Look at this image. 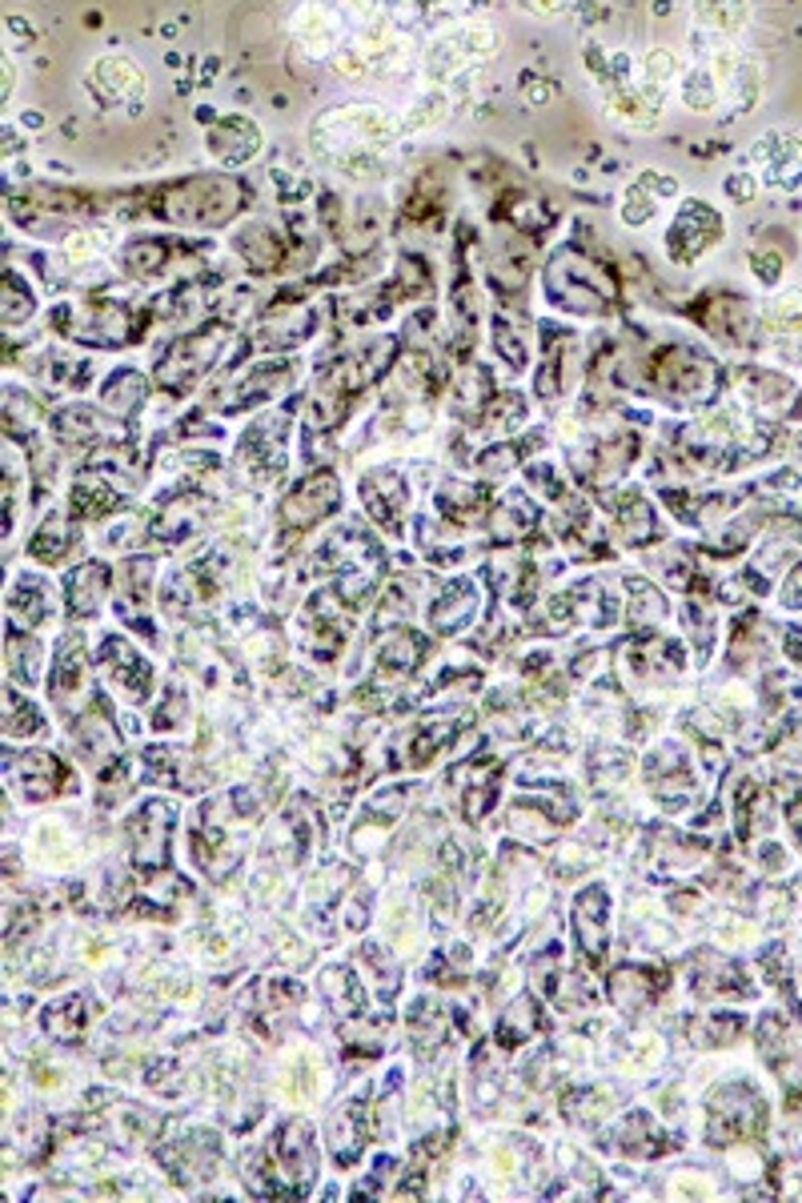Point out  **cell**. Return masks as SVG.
<instances>
[{"label":"cell","instance_id":"7402d4cb","mask_svg":"<svg viewBox=\"0 0 802 1203\" xmlns=\"http://www.w3.org/2000/svg\"><path fill=\"white\" fill-rule=\"evenodd\" d=\"M695 24L718 41H739L750 24V4L747 0H695Z\"/></svg>","mask_w":802,"mask_h":1203},{"label":"cell","instance_id":"5b68a950","mask_svg":"<svg viewBox=\"0 0 802 1203\" xmlns=\"http://www.w3.org/2000/svg\"><path fill=\"white\" fill-rule=\"evenodd\" d=\"M217 241L200 237V233H177V230H137L125 233L113 249V269L133 285H197L200 273L209 269L217 257Z\"/></svg>","mask_w":802,"mask_h":1203},{"label":"cell","instance_id":"44dd1931","mask_svg":"<svg viewBox=\"0 0 802 1203\" xmlns=\"http://www.w3.org/2000/svg\"><path fill=\"white\" fill-rule=\"evenodd\" d=\"M393 302H425L433 294V265L422 249H398L390 269V285Z\"/></svg>","mask_w":802,"mask_h":1203},{"label":"cell","instance_id":"7a4b0ae2","mask_svg":"<svg viewBox=\"0 0 802 1203\" xmlns=\"http://www.w3.org/2000/svg\"><path fill=\"white\" fill-rule=\"evenodd\" d=\"M405 133H410V125H405L401 109L373 101V96H346V101H333L309 116L306 149L333 177L349 181V185H373V181L390 177Z\"/></svg>","mask_w":802,"mask_h":1203},{"label":"cell","instance_id":"5bb4252c","mask_svg":"<svg viewBox=\"0 0 802 1203\" xmlns=\"http://www.w3.org/2000/svg\"><path fill=\"white\" fill-rule=\"evenodd\" d=\"M722 233H727V221H722V213L710 205V201L702 197H678L675 213H670V221H666V253H670V262L675 265H695L702 262L710 249H714L718 241H722Z\"/></svg>","mask_w":802,"mask_h":1203},{"label":"cell","instance_id":"83f0119b","mask_svg":"<svg viewBox=\"0 0 802 1203\" xmlns=\"http://www.w3.org/2000/svg\"><path fill=\"white\" fill-rule=\"evenodd\" d=\"M141 398H145V377L133 374V369H116V374L109 377V386L101 389V401H105L113 414H121V418H128V409H137Z\"/></svg>","mask_w":802,"mask_h":1203},{"label":"cell","instance_id":"1f68e13d","mask_svg":"<svg viewBox=\"0 0 802 1203\" xmlns=\"http://www.w3.org/2000/svg\"><path fill=\"white\" fill-rule=\"evenodd\" d=\"M12 89H17V64H12V53H4V96H0L4 105L12 101Z\"/></svg>","mask_w":802,"mask_h":1203},{"label":"cell","instance_id":"cb8c5ba5","mask_svg":"<svg viewBox=\"0 0 802 1203\" xmlns=\"http://www.w3.org/2000/svg\"><path fill=\"white\" fill-rule=\"evenodd\" d=\"M574 349H578V341H574L570 329H549V341H546V361H542L538 369V394L546 401L562 398V389H566V366L574 361Z\"/></svg>","mask_w":802,"mask_h":1203},{"label":"cell","instance_id":"484cf974","mask_svg":"<svg viewBox=\"0 0 802 1203\" xmlns=\"http://www.w3.org/2000/svg\"><path fill=\"white\" fill-rule=\"evenodd\" d=\"M762 149H771L767 157V169H762V181L774 188H799L802 185V141L794 136H767Z\"/></svg>","mask_w":802,"mask_h":1203},{"label":"cell","instance_id":"9c48e42d","mask_svg":"<svg viewBox=\"0 0 802 1203\" xmlns=\"http://www.w3.org/2000/svg\"><path fill=\"white\" fill-rule=\"evenodd\" d=\"M393 230L398 233H442L454 221L457 177L445 161H418L393 193Z\"/></svg>","mask_w":802,"mask_h":1203},{"label":"cell","instance_id":"6da1fadb","mask_svg":"<svg viewBox=\"0 0 802 1203\" xmlns=\"http://www.w3.org/2000/svg\"><path fill=\"white\" fill-rule=\"evenodd\" d=\"M261 188L241 169H200L177 177L141 181L121 188L116 225H148L177 233H225L257 210Z\"/></svg>","mask_w":802,"mask_h":1203},{"label":"cell","instance_id":"9a60e30c","mask_svg":"<svg viewBox=\"0 0 802 1203\" xmlns=\"http://www.w3.org/2000/svg\"><path fill=\"white\" fill-rule=\"evenodd\" d=\"M289 32H294V44L309 61H333L341 44L349 41V21L346 12L333 4V0H301L289 17Z\"/></svg>","mask_w":802,"mask_h":1203},{"label":"cell","instance_id":"d6986e66","mask_svg":"<svg viewBox=\"0 0 802 1203\" xmlns=\"http://www.w3.org/2000/svg\"><path fill=\"white\" fill-rule=\"evenodd\" d=\"M297 366L289 357H269V361H257L241 374V381H233L229 394H217V406L222 409H249L254 401L274 398L277 389H286L294 381Z\"/></svg>","mask_w":802,"mask_h":1203},{"label":"cell","instance_id":"f546056e","mask_svg":"<svg viewBox=\"0 0 802 1203\" xmlns=\"http://www.w3.org/2000/svg\"><path fill=\"white\" fill-rule=\"evenodd\" d=\"M517 9L529 12V17H562L570 9V0H517Z\"/></svg>","mask_w":802,"mask_h":1203},{"label":"cell","instance_id":"8fae6325","mask_svg":"<svg viewBox=\"0 0 802 1203\" xmlns=\"http://www.w3.org/2000/svg\"><path fill=\"white\" fill-rule=\"evenodd\" d=\"M233 329H237V322L222 314V317H205L197 329L181 334L177 341L161 354L157 386L169 389V394H185V389H193L200 377L222 361L225 346L233 341Z\"/></svg>","mask_w":802,"mask_h":1203},{"label":"cell","instance_id":"ac0fdd59","mask_svg":"<svg viewBox=\"0 0 802 1203\" xmlns=\"http://www.w3.org/2000/svg\"><path fill=\"white\" fill-rule=\"evenodd\" d=\"M678 201V181L675 177H662V173H642V177H634L630 185L623 188V197H618V205H614V213H618V221H623L626 230H646L650 221L662 213V201Z\"/></svg>","mask_w":802,"mask_h":1203},{"label":"cell","instance_id":"4dcf8cb0","mask_svg":"<svg viewBox=\"0 0 802 1203\" xmlns=\"http://www.w3.org/2000/svg\"><path fill=\"white\" fill-rule=\"evenodd\" d=\"M750 188H754V181H750V177H727V193H730L734 201H750V197H754Z\"/></svg>","mask_w":802,"mask_h":1203},{"label":"cell","instance_id":"e0dca14e","mask_svg":"<svg viewBox=\"0 0 802 1203\" xmlns=\"http://www.w3.org/2000/svg\"><path fill=\"white\" fill-rule=\"evenodd\" d=\"M650 377H655L666 394H675V398L702 401V398H710V389H714L718 369H714V361H710V357L695 354V349L666 346V349H658Z\"/></svg>","mask_w":802,"mask_h":1203},{"label":"cell","instance_id":"603a6c76","mask_svg":"<svg viewBox=\"0 0 802 1203\" xmlns=\"http://www.w3.org/2000/svg\"><path fill=\"white\" fill-rule=\"evenodd\" d=\"M678 96H682V105H687L690 113H714V109L722 105V89H718V77H714V69H710L707 57H695V61L682 69V77H678Z\"/></svg>","mask_w":802,"mask_h":1203},{"label":"cell","instance_id":"7c38bea8","mask_svg":"<svg viewBox=\"0 0 802 1203\" xmlns=\"http://www.w3.org/2000/svg\"><path fill=\"white\" fill-rule=\"evenodd\" d=\"M497 57V32L494 24H465V29H454L438 37L422 53V77L433 84V89H445L454 84L462 73L477 69Z\"/></svg>","mask_w":802,"mask_h":1203},{"label":"cell","instance_id":"52a82bcc","mask_svg":"<svg viewBox=\"0 0 802 1203\" xmlns=\"http://www.w3.org/2000/svg\"><path fill=\"white\" fill-rule=\"evenodd\" d=\"M49 325H53V334H61L64 341H76V346L121 349L145 334L148 314L141 305L125 302V297L81 294L56 305L49 314Z\"/></svg>","mask_w":802,"mask_h":1203},{"label":"cell","instance_id":"4316f807","mask_svg":"<svg viewBox=\"0 0 802 1203\" xmlns=\"http://www.w3.org/2000/svg\"><path fill=\"white\" fill-rule=\"evenodd\" d=\"M333 502H338V486H333L329 473H321V478H309L306 486L289 498L286 513H297V522H309L313 513H321V506H333Z\"/></svg>","mask_w":802,"mask_h":1203},{"label":"cell","instance_id":"ba28073f","mask_svg":"<svg viewBox=\"0 0 802 1203\" xmlns=\"http://www.w3.org/2000/svg\"><path fill=\"white\" fill-rule=\"evenodd\" d=\"M398 357V337H373L366 346L349 349V354L333 357L313 386V426H338L349 414V406L366 394L370 386H378L385 369Z\"/></svg>","mask_w":802,"mask_h":1203},{"label":"cell","instance_id":"4fadbf2b","mask_svg":"<svg viewBox=\"0 0 802 1203\" xmlns=\"http://www.w3.org/2000/svg\"><path fill=\"white\" fill-rule=\"evenodd\" d=\"M81 89L89 93L96 113H133L137 116L145 109V69L133 57H96L89 61V69L81 73Z\"/></svg>","mask_w":802,"mask_h":1203},{"label":"cell","instance_id":"ffe728a7","mask_svg":"<svg viewBox=\"0 0 802 1203\" xmlns=\"http://www.w3.org/2000/svg\"><path fill=\"white\" fill-rule=\"evenodd\" d=\"M690 314L698 317L702 329H710L714 337H727V341H739L742 329L750 325V305L739 294H702L690 305Z\"/></svg>","mask_w":802,"mask_h":1203},{"label":"cell","instance_id":"f1b7e54d","mask_svg":"<svg viewBox=\"0 0 802 1203\" xmlns=\"http://www.w3.org/2000/svg\"><path fill=\"white\" fill-rule=\"evenodd\" d=\"M101 594H105V565H89V570H81V574H76V582H73L76 610H81V614H89Z\"/></svg>","mask_w":802,"mask_h":1203},{"label":"cell","instance_id":"30bf717a","mask_svg":"<svg viewBox=\"0 0 802 1203\" xmlns=\"http://www.w3.org/2000/svg\"><path fill=\"white\" fill-rule=\"evenodd\" d=\"M225 249L237 257V265H241L245 273H254V277H281V273L309 262L301 233L289 230L286 221L254 217V213L233 225L229 237H225Z\"/></svg>","mask_w":802,"mask_h":1203},{"label":"cell","instance_id":"8992f818","mask_svg":"<svg viewBox=\"0 0 802 1203\" xmlns=\"http://www.w3.org/2000/svg\"><path fill=\"white\" fill-rule=\"evenodd\" d=\"M329 69L341 81L366 84V81H401L422 69L418 57V37L413 24L401 21L390 4H378L370 17H361L349 32V41L341 44Z\"/></svg>","mask_w":802,"mask_h":1203},{"label":"cell","instance_id":"3957f363","mask_svg":"<svg viewBox=\"0 0 802 1203\" xmlns=\"http://www.w3.org/2000/svg\"><path fill=\"white\" fill-rule=\"evenodd\" d=\"M116 197L121 188L109 185H64V181H24L4 193V217L17 233L32 241L73 237L93 225H116Z\"/></svg>","mask_w":802,"mask_h":1203},{"label":"cell","instance_id":"277c9868","mask_svg":"<svg viewBox=\"0 0 802 1203\" xmlns=\"http://www.w3.org/2000/svg\"><path fill=\"white\" fill-rule=\"evenodd\" d=\"M542 297L549 309H558L566 317H610L623 302V282L618 269L610 265V257L594 245V233L574 230L566 241H558L554 249L542 257L538 265Z\"/></svg>","mask_w":802,"mask_h":1203},{"label":"cell","instance_id":"2e32d148","mask_svg":"<svg viewBox=\"0 0 802 1203\" xmlns=\"http://www.w3.org/2000/svg\"><path fill=\"white\" fill-rule=\"evenodd\" d=\"M265 149V129L261 121L245 113H222L213 116L205 129V157L217 169H245L261 157Z\"/></svg>","mask_w":802,"mask_h":1203},{"label":"cell","instance_id":"d4e9b609","mask_svg":"<svg viewBox=\"0 0 802 1203\" xmlns=\"http://www.w3.org/2000/svg\"><path fill=\"white\" fill-rule=\"evenodd\" d=\"M0 314H4V325H9V329H21V325L32 322V314H37V285H32V277L17 262H9V269H4Z\"/></svg>","mask_w":802,"mask_h":1203}]
</instances>
